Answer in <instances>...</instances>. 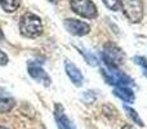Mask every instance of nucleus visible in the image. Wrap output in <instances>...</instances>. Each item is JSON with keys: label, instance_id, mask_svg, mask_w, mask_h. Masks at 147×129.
<instances>
[{"label": "nucleus", "instance_id": "7", "mask_svg": "<svg viewBox=\"0 0 147 129\" xmlns=\"http://www.w3.org/2000/svg\"><path fill=\"white\" fill-rule=\"evenodd\" d=\"M27 71H28L30 76L34 79V80L41 83L44 86H49V85H51V83H52L51 76L45 72V70H44V68L41 67L39 63H36V62H28Z\"/></svg>", "mask_w": 147, "mask_h": 129}, {"label": "nucleus", "instance_id": "18", "mask_svg": "<svg viewBox=\"0 0 147 129\" xmlns=\"http://www.w3.org/2000/svg\"><path fill=\"white\" fill-rule=\"evenodd\" d=\"M121 129H134V128H133L130 124H125V125H123V128H121Z\"/></svg>", "mask_w": 147, "mask_h": 129}, {"label": "nucleus", "instance_id": "3", "mask_svg": "<svg viewBox=\"0 0 147 129\" xmlns=\"http://www.w3.org/2000/svg\"><path fill=\"white\" fill-rule=\"evenodd\" d=\"M125 17L132 23H138L143 18V3L142 0H119Z\"/></svg>", "mask_w": 147, "mask_h": 129}, {"label": "nucleus", "instance_id": "15", "mask_svg": "<svg viewBox=\"0 0 147 129\" xmlns=\"http://www.w3.org/2000/svg\"><path fill=\"white\" fill-rule=\"evenodd\" d=\"M80 53L83 54L84 57H85L86 62H88V63L90 65V66H98V59H97L96 57L93 56V54H90V53H88V54H86L84 51H80Z\"/></svg>", "mask_w": 147, "mask_h": 129}, {"label": "nucleus", "instance_id": "13", "mask_svg": "<svg viewBox=\"0 0 147 129\" xmlns=\"http://www.w3.org/2000/svg\"><path fill=\"white\" fill-rule=\"evenodd\" d=\"M123 107H124V110H125V112H127V115L133 120V123H136V124L140 125V127H145V123H143V120L140 118V115L137 114V111H136L134 109H132V107L128 106V105H124Z\"/></svg>", "mask_w": 147, "mask_h": 129}, {"label": "nucleus", "instance_id": "4", "mask_svg": "<svg viewBox=\"0 0 147 129\" xmlns=\"http://www.w3.org/2000/svg\"><path fill=\"white\" fill-rule=\"evenodd\" d=\"M101 74L103 76L105 81L110 85H116V86H127V85H132L133 84V79L129 78L128 75H125L124 72H121L117 68H112V67H103L101 68Z\"/></svg>", "mask_w": 147, "mask_h": 129}, {"label": "nucleus", "instance_id": "8", "mask_svg": "<svg viewBox=\"0 0 147 129\" xmlns=\"http://www.w3.org/2000/svg\"><path fill=\"white\" fill-rule=\"evenodd\" d=\"M54 119H56L58 129H76L75 125L71 123V120L66 116L65 109L61 103H56V106H54Z\"/></svg>", "mask_w": 147, "mask_h": 129}, {"label": "nucleus", "instance_id": "16", "mask_svg": "<svg viewBox=\"0 0 147 129\" xmlns=\"http://www.w3.org/2000/svg\"><path fill=\"white\" fill-rule=\"evenodd\" d=\"M102 1H103V4L111 10H117L120 7L119 0H102Z\"/></svg>", "mask_w": 147, "mask_h": 129}, {"label": "nucleus", "instance_id": "1", "mask_svg": "<svg viewBox=\"0 0 147 129\" xmlns=\"http://www.w3.org/2000/svg\"><path fill=\"white\" fill-rule=\"evenodd\" d=\"M43 22L40 17H38L34 13H25L20 20V31L23 36L30 39H35L43 34Z\"/></svg>", "mask_w": 147, "mask_h": 129}, {"label": "nucleus", "instance_id": "12", "mask_svg": "<svg viewBox=\"0 0 147 129\" xmlns=\"http://www.w3.org/2000/svg\"><path fill=\"white\" fill-rule=\"evenodd\" d=\"M21 0H0V7L7 13H13L20 8Z\"/></svg>", "mask_w": 147, "mask_h": 129}, {"label": "nucleus", "instance_id": "5", "mask_svg": "<svg viewBox=\"0 0 147 129\" xmlns=\"http://www.w3.org/2000/svg\"><path fill=\"white\" fill-rule=\"evenodd\" d=\"M70 7L74 13L84 18H88V20H93L98 16L97 7L92 0H71Z\"/></svg>", "mask_w": 147, "mask_h": 129}, {"label": "nucleus", "instance_id": "2", "mask_svg": "<svg viewBox=\"0 0 147 129\" xmlns=\"http://www.w3.org/2000/svg\"><path fill=\"white\" fill-rule=\"evenodd\" d=\"M102 58H103V61H105V63H106L107 67L117 68L120 65L124 63L125 53L123 52V49L119 48L115 43L109 41V43H106L103 47Z\"/></svg>", "mask_w": 147, "mask_h": 129}, {"label": "nucleus", "instance_id": "17", "mask_svg": "<svg viewBox=\"0 0 147 129\" xmlns=\"http://www.w3.org/2000/svg\"><path fill=\"white\" fill-rule=\"evenodd\" d=\"M7 63H8V56L1 51V49H0V65L4 66V65H7Z\"/></svg>", "mask_w": 147, "mask_h": 129}, {"label": "nucleus", "instance_id": "11", "mask_svg": "<svg viewBox=\"0 0 147 129\" xmlns=\"http://www.w3.org/2000/svg\"><path fill=\"white\" fill-rule=\"evenodd\" d=\"M16 106V99L12 97H1L0 98V114H7L12 111V109Z\"/></svg>", "mask_w": 147, "mask_h": 129}, {"label": "nucleus", "instance_id": "14", "mask_svg": "<svg viewBox=\"0 0 147 129\" xmlns=\"http://www.w3.org/2000/svg\"><path fill=\"white\" fill-rule=\"evenodd\" d=\"M133 61H134L138 66H141V67H142V72H143V75H145L146 78H147V59L145 58V57L136 56L134 58H133Z\"/></svg>", "mask_w": 147, "mask_h": 129}, {"label": "nucleus", "instance_id": "10", "mask_svg": "<svg viewBox=\"0 0 147 129\" xmlns=\"http://www.w3.org/2000/svg\"><path fill=\"white\" fill-rule=\"evenodd\" d=\"M114 96H116L117 98L123 99L124 102H128V103H133L134 102V93H133L132 89L127 88V86H116V88L112 91Z\"/></svg>", "mask_w": 147, "mask_h": 129}, {"label": "nucleus", "instance_id": "20", "mask_svg": "<svg viewBox=\"0 0 147 129\" xmlns=\"http://www.w3.org/2000/svg\"><path fill=\"white\" fill-rule=\"evenodd\" d=\"M0 129H9V128H7V127H3V125H0Z\"/></svg>", "mask_w": 147, "mask_h": 129}, {"label": "nucleus", "instance_id": "9", "mask_svg": "<svg viewBox=\"0 0 147 129\" xmlns=\"http://www.w3.org/2000/svg\"><path fill=\"white\" fill-rule=\"evenodd\" d=\"M65 71H66L67 76L70 78V80L74 83V85H76V86L83 85V74L80 72V70L70 59L65 61Z\"/></svg>", "mask_w": 147, "mask_h": 129}, {"label": "nucleus", "instance_id": "19", "mask_svg": "<svg viewBox=\"0 0 147 129\" xmlns=\"http://www.w3.org/2000/svg\"><path fill=\"white\" fill-rule=\"evenodd\" d=\"M48 1H49V3H53V4H56V3H58L59 0H48Z\"/></svg>", "mask_w": 147, "mask_h": 129}, {"label": "nucleus", "instance_id": "6", "mask_svg": "<svg viewBox=\"0 0 147 129\" xmlns=\"http://www.w3.org/2000/svg\"><path fill=\"white\" fill-rule=\"evenodd\" d=\"M63 26L71 35H75V36H84L90 32V26L88 23L83 22V21L75 20V18H67V20H65Z\"/></svg>", "mask_w": 147, "mask_h": 129}]
</instances>
